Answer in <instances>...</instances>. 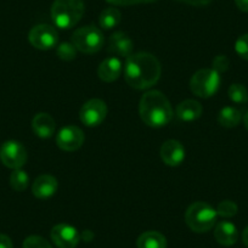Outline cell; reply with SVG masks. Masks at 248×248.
Masks as SVG:
<instances>
[{
	"label": "cell",
	"instance_id": "7402d4cb",
	"mask_svg": "<svg viewBox=\"0 0 248 248\" xmlns=\"http://www.w3.org/2000/svg\"><path fill=\"white\" fill-rule=\"evenodd\" d=\"M30 184V176L22 169H15L10 175V185L15 191H25Z\"/></svg>",
	"mask_w": 248,
	"mask_h": 248
},
{
	"label": "cell",
	"instance_id": "ffe728a7",
	"mask_svg": "<svg viewBox=\"0 0 248 248\" xmlns=\"http://www.w3.org/2000/svg\"><path fill=\"white\" fill-rule=\"evenodd\" d=\"M241 112L235 107H224L218 116V122L225 128H233L241 122Z\"/></svg>",
	"mask_w": 248,
	"mask_h": 248
},
{
	"label": "cell",
	"instance_id": "83f0119b",
	"mask_svg": "<svg viewBox=\"0 0 248 248\" xmlns=\"http://www.w3.org/2000/svg\"><path fill=\"white\" fill-rule=\"evenodd\" d=\"M229 65H230V61L225 55H218L213 61V70H216L218 73H223L228 70Z\"/></svg>",
	"mask_w": 248,
	"mask_h": 248
},
{
	"label": "cell",
	"instance_id": "7a4b0ae2",
	"mask_svg": "<svg viewBox=\"0 0 248 248\" xmlns=\"http://www.w3.org/2000/svg\"><path fill=\"white\" fill-rule=\"evenodd\" d=\"M139 113L149 127H164L173 118V108L163 93L150 90L142 95L139 105Z\"/></svg>",
	"mask_w": 248,
	"mask_h": 248
},
{
	"label": "cell",
	"instance_id": "836d02e7",
	"mask_svg": "<svg viewBox=\"0 0 248 248\" xmlns=\"http://www.w3.org/2000/svg\"><path fill=\"white\" fill-rule=\"evenodd\" d=\"M243 122H245L246 128H247V129H248V112L245 114V117H243Z\"/></svg>",
	"mask_w": 248,
	"mask_h": 248
},
{
	"label": "cell",
	"instance_id": "d4e9b609",
	"mask_svg": "<svg viewBox=\"0 0 248 248\" xmlns=\"http://www.w3.org/2000/svg\"><path fill=\"white\" fill-rule=\"evenodd\" d=\"M238 211V207L235 202L229 201V200H225V201L220 202L217 208V213L218 216L224 217V218H231V217L236 216Z\"/></svg>",
	"mask_w": 248,
	"mask_h": 248
},
{
	"label": "cell",
	"instance_id": "6da1fadb",
	"mask_svg": "<svg viewBox=\"0 0 248 248\" xmlns=\"http://www.w3.org/2000/svg\"><path fill=\"white\" fill-rule=\"evenodd\" d=\"M161 63L149 52L132 54L124 63V79L138 90L154 87L161 78Z\"/></svg>",
	"mask_w": 248,
	"mask_h": 248
},
{
	"label": "cell",
	"instance_id": "ac0fdd59",
	"mask_svg": "<svg viewBox=\"0 0 248 248\" xmlns=\"http://www.w3.org/2000/svg\"><path fill=\"white\" fill-rule=\"evenodd\" d=\"M203 112L201 104L196 100H185L176 106V116L185 122L196 121Z\"/></svg>",
	"mask_w": 248,
	"mask_h": 248
},
{
	"label": "cell",
	"instance_id": "2e32d148",
	"mask_svg": "<svg viewBox=\"0 0 248 248\" xmlns=\"http://www.w3.org/2000/svg\"><path fill=\"white\" fill-rule=\"evenodd\" d=\"M32 128L37 137L47 139V138H51L54 135L56 124H55L54 118L49 113L40 112V113L35 114L34 118H33Z\"/></svg>",
	"mask_w": 248,
	"mask_h": 248
},
{
	"label": "cell",
	"instance_id": "e0dca14e",
	"mask_svg": "<svg viewBox=\"0 0 248 248\" xmlns=\"http://www.w3.org/2000/svg\"><path fill=\"white\" fill-rule=\"evenodd\" d=\"M214 237H216L217 242H218L219 245L225 246V247H230V246L235 245V243L237 242V228H236L232 223H230V221H220V223L216 226Z\"/></svg>",
	"mask_w": 248,
	"mask_h": 248
},
{
	"label": "cell",
	"instance_id": "1f68e13d",
	"mask_svg": "<svg viewBox=\"0 0 248 248\" xmlns=\"http://www.w3.org/2000/svg\"><path fill=\"white\" fill-rule=\"evenodd\" d=\"M236 6L243 13H248V0H235Z\"/></svg>",
	"mask_w": 248,
	"mask_h": 248
},
{
	"label": "cell",
	"instance_id": "cb8c5ba5",
	"mask_svg": "<svg viewBox=\"0 0 248 248\" xmlns=\"http://www.w3.org/2000/svg\"><path fill=\"white\" fill-rule=\"evenodd\" d=\"M56 54L63 61H72L77 56V47L72 43H62L57 46Z\"/></svg>",
	"mask_w": 248,
	"mask_h": 248
},
{
	"label": "cell",
	"instance_id": "f1b7e54d",
	"mask_svg": "<svg viewBox=\"0 0 248 248\" xmlns=\"http://www.w3.org/2000/svg\"><path fill=\"white\" fill-rule=\"evenodd\" d=\"M106 1L116 6H129V5H137V4L155 3V1H157V0H106Z\"/></svg>",
	"mask_w": 248,
	"mask_h": 248
},
{
	"label": "cell",
	"instance_id": "603a6c76",
	"mask_svg": "<svg viewBox=\"0 0 248 248\" xmlns=\"http://www.w3.org/2000/svg\"><path fill=\"white\" fill-rule=\"evenodd\" d=\"M229 97L235 104H246L248 101V92L245 85L232 84L228 90Z\"/></svg>",
	"mask_w": 248,
	"mask_h": 248
},
{
	"label": "cell",
	"instance_id": "3957f363",
	"mask_svg": "<svg viewBox=\"0 0 248 248\" xmlns=\"http://www.w3.org/2000/svg\"><path fill=\"white\" fill-rule=\"evenodd\" d=\"M83 0H55L51 6V18L61 30L75 27L84 15Z\"/></svg>",
	"mask_w": 248,
	"mask_h": 248
},
{
	"label": "cell",
	"instance_id": "d6986e66",
	"mask_svg": "<svg viewBox=\"0 0 248 248\" xmlns=\"http://www.w3.org/2000/svg\"><path fill=\"white\" fill-rule=\"evenodd\" d=\"M138 248H167V240L158 231H146L137 241Z\"/></svg>",
	"mask_w": 248,
	"mask_h": 248
},
{
	"label": "cell",
	"instance_id": "8992f818",
	"mask_svg": "<svg viewBox=\"0 0 248 248\" xmlns=\"http://www.w3.org/2000/svg\"><path fill=\"white\" fill-rule=\"evenodd\" d=\"M105 38L101 31L95 26L78 28L72 34V44L84 54H95L104 46Z\"/></svg>",
	"mask_w": 248,
	"mask_h": 248
},
{
	"label": "cell",
	"instance_id": "4dcf8cb0",
	"mask_svg": "<svg viewBox=\"0 0 248 248\" xmlns=\"http://www.w3.org/2000/svg\"><path fill=\"white\" fill-rule=\"evenodd\" d=\"M13 241L8 235L0 233V248H13Z\"/></svg>",
	"mask_w": 248,
	"mask_h": 248
},
{
	"label": "cell",
	"instance_id": "277c9868",
	"mask_svg": "<svg viewBox=\"0 0 248 248\" xmlns=\"http://www.w3.org/2000/svg\"><path fill=\"white\" fill-rule=\"evenodd\" d=\"M217 209L207 202H195L185 213V221L195 232H207L216 225Z\"/></svg>",
	"mask_w": 248,
	"mask_h": 248
},
{
	"label": "cell",
	"instance_id": "ba28073f",
	"mask_svg": "<svg viewBox=\"0 0 248 248\" xmlns=\"http://www.w3.org/2000/svg\"><path fill=\"white\" fill-rule=\"evenodd\" d=\"M30 43L39 50H50L57 44L59 34L57 31L50 25H38L31 30L28 34Z\"/></svg>",
	"mask_w": 248,
	"mask_h": 248
},
{
	"label": "cell",
	"instance_id": "484cf974",
	"mask_svg": "<svg viewBox=\"0 0 248 248\" xmlns=\"http://www.w3.org/2000/svg\"><path fill=\"white\" fill-rule=\"evenodd\" d=\"M23 248H52V246L42 236L32 235L23 241Z\"/></svg>",
	"mask_w": 248,
	"mask_h": 248
},
{
	"label": "cell",
	"instance_id": "8fae6325",
	"mask_svg": "<svg viewBox=\"0 0 248 248\" xmlns=\"http://www.w3.org/2000/svg\"><path fill=\"white\" fill-rule=\"evenodd\" d=\"M84 142V133L76 125L62 128L56 137V144L63 151L73 152L79 149Z\"/></svg>",
	"mask_w": 248,
	"mask_h": 248
},
{
	"label": "cell",
	"instance_id": "4316f807",
	"mask_svg": "<svg viewBox=\"0 0 248 248\" xmlns=\"http://www.w3.org/2000/svg\"><path fill=\"white\" fill-rule=\"evenodd\" d=\"M235 50L241 59L248 61V33L238 37L235 43Z\"/></svg>",
	"mask_w": 248,
	"mask_h": 248
},
{
	"label": "cell",
	"instance_id": "5bb4252c",
	"mask_svg": "<svg viewBox=\"0 0 248 248\" xmlns=\"http://www.w3.org/2000/svg\"><path fill=\"white\" fill-rule=\"evenodd\" d=\"M57 179L50 174H43L34 180L32 192L37 199H49L57 191Z\"/></svg>",
	"mask_w": 248,
	"mask_h": 248
},
{
	"label": "cell",
	"instance_id": "d6a6232c",
	"mask_svg": "<svg viewBox=\"0 0 248 248\" xmlns=\"http://www.w3.org/2000/svg\"><path fill=\"white\" fill-rule=\"evenodd\" d=\"M242 242L246 247H248V226L243 230L242 232Z\"/></svg>",
	"mask_w": 248,
	"mask_h": 248
},
{
	"label": "cell",
	"instance_id": "44dd1931",
	"mask_svg": "<svg viewBox=\"0 0 248 248\" xmlns=\"http://www.w3.org/2000/svg\"><path fill=\"white\" fill-rule=\"evenodd\" d=\"M122 15L121 11L116 8H107L100 14L99 22L104 30H112L121 22Z\"/></svg>",
	"mask_w": 248,
	"mask_h": 248
},
{
	"label": "cell",
	"instance_id": "5b68a950",
	"mask_svg": "<svg viewBox=\"0 0 248 248\" xmlns=\"http://www.w3.org/2000/svg\"><path fill=\"white\" fill-rule=\"evenodd\" d=\"M220 73L213 68L200 70L192 76L190 80V89L195 95L200 97H211L218 92L220 87Z\"/></svg>",
	"mask_w": 248,
	"mask_h": 248
},
{
	"label": "cell",
	"instance_id": "f546056e",
	"mask_svg": "<svg viewBox=\"0 0 248 248\" xmlns=\"http://www.w3.org/2000/svg\"><path fill=\"white\" fill-rule=\"evenodd\" d=\"M176 1H180V3L192 6H206L208 4H211L213 0H176Z\"/></svg>",
	"mask_w": 248,
	"mask_h": 248
},
{
	"label": "cell",
	"instance_id": "4fadbf2b",
	"mask_svg": "<svg viewBox=\"0 0 248 248\" xmlns=\"http://www.w3.org/2000/svg\"><path fill=\"white\" fill-rule=\"evenodd\" d=\"M134 43L129 35L124 32H116L111 35L108 42V51L121 57H129L133 54Z\"/></svg>",
	"mask_w": 248,
	"mask_h": 248
},
{
	"label": "cell",
	"instance_id": "9a60e30c",
	"mask_svg": "<svg viewBox=\"0 0 248 248\" xmlns=\"http://www.w3.org/2000/svg\"><path fill=\"white\" fill-rule=\"evenodd\" d=\"M123 66H122V61L118 57H108V59L104 60L100 63L99 68H97V76L101 80L106 83L114 82L121 76Z\"/></svg>",
	"mask_w": 248,
	"mask_h": 248
},
{
	"label": "cell",
	"instance_id": "7c38bea8",
	"mask_svg": "<svg viewBox=\"0 0 248 248\" xmlns=\"http://www.w3.org/2000/svg\"><path fill=\"white\" fill-rule=\"evenodd\" d=\"M161 158L167 166L176 167L185 158V149L176 140H167L161 146Z\"/></svg>",
	"mask_w": 248,
	"mask_h": 248
},
{
	"label": "cell",
	"instance_id": "30bf717a",
	"mask_svg": "<svg viewBox=\"0 0 248 248\" xmlns=\"http://www.w3.org/2000/svg\"><path fill=\"white\" fill-rule=\"evenodd\" d=\"M51 240L59 248H76L80 241V235L75 226L62 223L52 228Z\"/></svg>",
	"mask_w": 248,
	"mask_h": 248
},
{
	"label": "cell",
	"instance_id": "52a82bcc",
	"mask_svg": "<svg viewBox=\"0 0 248 248\" xmlns=\"http://www.w3.org/2000/svg\"><path fill=\"white\" fill-rule=\"evenodd\" d=\"M27 151L21 142L9 140L0 146V161L8 168L21 169L27 162Z\"/></svg>",
	"mask_w": 248,
	"mask_h": 248
},
{
	"label": "cell",
	"instance_id": "9c48e42d",
	"mask_svg": "<svg viewBox=\"0 0 248 248\" xmlns=\"http://www.w3.org/2000/svg\"><path fill=\"white\" fill-rule=\"evenodd\" d=\"M107 116V106L102 100L92 99L85 102L79 112V118L87 127H97Z\"/></svg>",
	"mask_w": 248,
	"mask_h": 248
}]
</instances>
